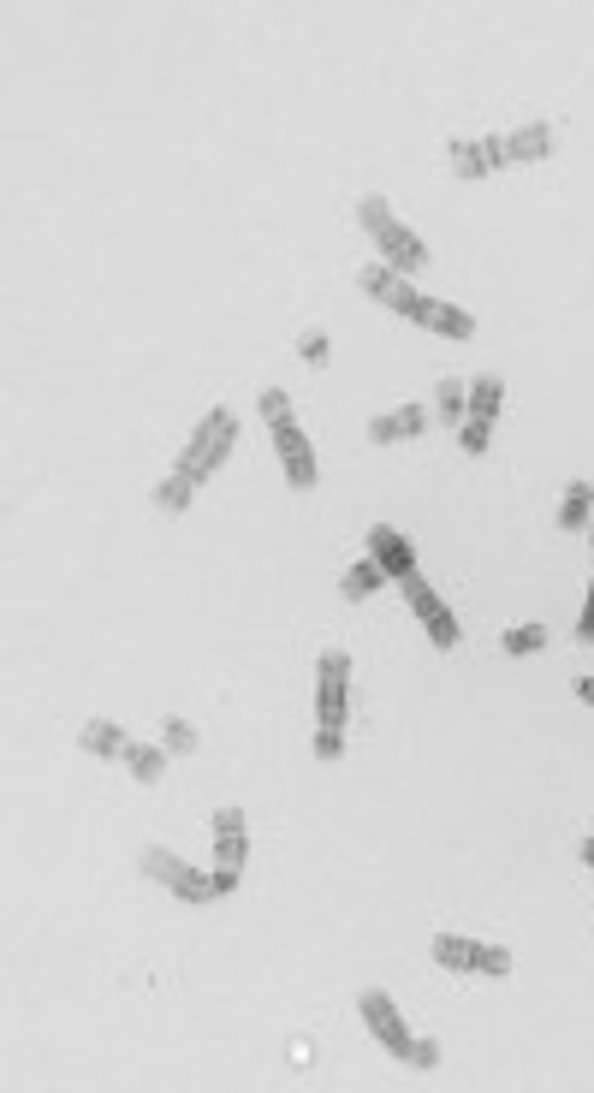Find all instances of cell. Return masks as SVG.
<instances>
[{"label":"cell","instance_id":"cell-21","mask_svg":"<svg viewBox=\"0 0 594 1093\" xmlns=\"http://www.w3.org/2000/svg\"><path fill=\"white\" fill-rule=\"evenodd\" d=\"M500 404H505V380H500V375H482V380L470 387V416H476V423H494Z\"/></svg>","mask_w":594,"mask_h":1093},{"label":"cell","instance_id":"cell-24","mask_svg":"<svg viewBox=\"0 0 594 1093\" xmlns=\"http://www.w3.org/2000/svg\"><path fill=\"white\" fill-rule=\"evenodd\" d=\"M262 423H268V428H286V423H298V416H292V399H286V392L280 387H268V392H262Z\"/></svg>","mask_w":594,"mask_h":1093},{"label":"cell","instance_id":"cell-6","mask_svg":"<svg viewBox=\"0 0 594 1093\" xmlns=\"http://www.w3.org/2000/svg\"><path fill=\"white\" fill-rule=\"evenodd\" d=\"M357 1016L369 1022V1034L381 1040V1046L393 1052V1058H410V1028H404L399 1004L387 998V993H375V987H369V993H357Z\"/></svg>","mask_w":594,"mask_h":1093},{"label":"cell","instance_id":"cell-3","mask_svg":"<svg viewBox=\"0 0 594 1093\" xmlns=\"http://www.w3.org/2000/svg\"><path fill=\"white\" fill-rule=\"evenodd\" d=\"M143 874L167 885L179 904H214V897H220L214 874H202V868H191V862H179L173 850H143Z\"/></svg>","mask_w":594,"mask_h":1093},{"label":"cell","instance_id":"cell-5","mask_svg":"<svg viewBox=\"0 0 594 1093\" xmlns=\"http://www.w3.org/2000/svg\"><path fill=\"white\" fill-rule=\"evenodd\" d=\"M399 589H404V606H410V613L428 625V637H434V648H446V654H452V648L464 642V630H458V618H452V606L440 601V594L428 589L422 577H404Z\"/></svg>","mask_w":594,"mask_h":1093},{"label":"cell","instance_id":"cell-33","mask_svg":"<svg viewBox=\"0 0 594 1093\" xmlns=\"http://www.w3.org/2000/svg\"><path fill=\"white\" fill-rule=\"evenodd\" d=\"M583 862H589V868H594V838H583Z\"/></svg>","mask_w":594,"mask_h":1093},{"label":"cell","instance_id":"cell-12","mask_svg":"<svg viewBox=\"0 0 594 1093\" xmlns=\"http://www.w3.org/2000/svg\"><path fill=\"white\" fill-rule=\"evenodd\" d=\"M422 428H428V411H422V404H404V411L375 416V423H369V440H375V447H393V440H416Z\"/></svg>","mask_w":594,"mask_h":1093},{"label":"cell","instance_id":"cell-34","mask_svg":"<svg viewBox=\"0 0 594 1093\" xmlns=\"http://www.w3.org/2000/svg\"><path fill=\"white\" fill-rule=\"evenodd\" d=\"M589 553H594V524H589Z\"/></svg>","mask_w":594,"mask_h":1093},{"label":"cell","instance_id":"cell-23","mask_svg":"<svg viewBox=\"0 0 594 1093\" xmlns=\"http://www.w3.org/2000/svg\"><path fill=\"white\" fill-rule=\"evenodd\" d=\"M197 743L202 737H197L191 719H167V726H161V749H167V755H191Z\"/></svg>","mask_w":594,"mask_h":1093},{"label":"cell","instance_id":"cell-2","mask_svg":"<svg viewBox=\"0 0 594 1093\" xmlns=\"http://www.w3.org/2000/svg\"><path fill=\"white\" fill-rule=\"evenodd\" d=\"M232 440H238V416H232V411H208V416H202V423H197L191 447L179 452V469H185V476L197 481V488H202V481H208L214 469L226 464V452H232Z\"/></svg>","mask_w":594,"mask_h":1093},{"label":"cell","instance_id":"cell-8","mask_svg":"<svg viewBox=\"0 0 594 1093\" xmlns=\"http://www.w3.org/2000/svg\"><path fill=\"white\" fill-rule=\"evenodd\" d=\"M274 452H280V464H286V481H292L298 493H309V488H315V452H309V435H303L298 423L274 428Z\"/></svg>","mask_w":594,"mask_h":1093},{"label":"cell","instance_id":"cell-7","mask_svg":"<svg viewBox=\"0 0 594 1093\" xmlns=\"http://www.w3.org/2000/svg\"><path fill=\"white\" fill-rule=\"evenodd\" d=\"M357 286L369 291V298H381V303H387V310H393V315H404V322H410V315H416V303H422V291H416V286H410V279H404V274H393V268H387V262H375V268H363V274H357Z\"/></svg>","mask_w":594,"mask_h":1093},{"label":"cell","instance_id":"cell-11","mask_svg":"<svg viewBox=\"0 0 594 1093\" xmlns=\"http://www.w3.org/2000/svg\"><path fill=\"white\" fill-rule=\"evenodd\" d=\"M410 322L428 327V334H440V339H470V334H476V315L458 310V303H440V298H422Z\"/></svg>","mask_w":594,"mask_h":1093},{"label":"cell","instance_id":"cell-31","mask_svg":"<svg viewBox=\"0 0 594 1093\" xmlns=\"http://www.w3.org/2000/svg\"><path fill=\"white\" fill-rule=\"evenodd\" d=\"M577 642L594 648V582H589V601H583V618H577Z\"/></svg>","mask_w":594,"mask_h":1093},{"label":"cell","instance_id":"cell-26","mask_svg":"<svg viewBox=\"0 0 594 1093\" xmlns=\"http://www.w3.org/2000/svg\"><path fill=\"white\" fill-rule=\"evenodd\" d=\"M476 975H511V951L505 945H476Z\"/></svg>","mask_w":594,"mask_h":1093},{"label":"cell","instance_id":"cell-19","mask_svg":"<svg viewBox=\"0 0 594 1093\" xmlns=\"http://www.w3.org/2000/svg\"><path fill=\"white\" fill-rule=\"evenodd\" d=\"M381 582H393V577H387V570L375 565V558H357V565H351L345 577H339V594H345V601H363V594H375Z\"/></svg>","mask_w":594,"mask_h":1093},{"label":"cell","instance_id":"cell-13","mask_svg":"<svg viewBox=\"0 0 594 1093\" xmlns=\"http://www.w3.org/2000/svg\"><path fill=\"white\" fill-rule=\"evenodd\" d=\"M505 155L511 161H547L553 155V125L535 120V125H523V131H511L505 137Z\"/></svg>","mask_w":594,"mask_h":1093},{"label":"cell","instance_id":"cell-25","mask_svg":"<svg viewBox=\"0 0 594 1093\" xmlns=\"http://www.w3.org/2000/svg\"><path fill=\"white\" fill-rule=\"evenodd\" d=\"M535 648H547V630H541V625L505 630V654H535Z\"/></svg>","mask_w":594,"mask_h":1093},{"label":"cell","instance_id":"cell-4","mask_svg":"<svg viewBox=\"0 0 594 1093\" xmlns=\"http://www.w3.org/2000/svg\"><path fill=\"white\" fill-rule=\"evenodd\" d=\"M351 714V654L345 648H327L321 666H315V719L321 726H345Z\"/></svg>","mask_w":594,"mask_h":1093},{"label":"cell","instance_id":"cell-18","mask_svg":"<svg viewBox=\"0 0 594 1093\" xmlns=\"http://www.w3.org/2000/svg\"><path fill=\"white\" fill-rule=\"evenodd\" d=\"M125 767H131L137 784H155L161 772H167V749H155V743H125Z\"/></svg>","mask_w":594,"mask_h":1093},{"label":"cell","instance_id":"cell-14","mask_svg":"<svg viewBox=\"0 0 594 1093\" xmlns=\"http://www.w3.org/2000/svg\"><path fill=\"white\" fill-rule=\"evenodd\" d=\"M589 524H594V488L589 481H571V488H565V505H559V529L565 536H583Z\"/></svg>","mask_w":594,"mask_h":1093},{"label":"cell","instance_id":"cell-9","mask_svg":"<svg viewBox=\"0 0 594 1093\" xmlns=\"http://www.w3.org/2000/svg\"><path fill=\"white\" fill-rule=\"evenodd\" d=\"M208 838H214V868H244V856H250V832H244V808H220L214 815V826H208Z\"/></svg>","mask_w":594,"mask_h":1093},{"label":"cell","instance_id":"cell-1","mask_svg":"<svg viewBox=\"0 0 594 1093\" xmlns=\"http://www.w3.org/2000/svg\"><path fill=\"white\" fill-rule=\"evenodd\" d=\"M357 226L375 238V244H381V256H387V268H393V274L410 279V274L428 268V244L399 221L393 209H387V197H363V202H357Z\"/></svg>","mask_w":594,"mask_h":1093},{"label":"cell","instance_id":"cell-20","mask_svg":"<svg viewBox=\"0 0 594 1093\" xmlns=\"http://www.w3.org/2000/svg\"><path fill=\"white\" fill-rule=\"evenodd\" d=\"M191 493H197V481L185 476L179 464H173L167 476L155 481V505H161V512H185V505H191Z\"/></svg>","mask_w":594,"mask_h":1093},{"label":"cell","instance_id":"cell-17","mask_svg":"<svg viewBox=\"0 0 594 1093\" xmlns=\"http://www.w3.org/2000/svg\"><path fill=\"white\" fill-rule=\"evenodd\" d=\"M434 416H440L446 428H464V423H470V387H464V380H440Z\"/></svg>","mask_w":594,"mask_h":1093},{"label":"cell","instance_id":"cell-15","mask_svg":"<svg viewBox=\"0 0 594 1093\" xmlns=\"http://www.w3.org/2000/svg\"><path fill=\"white\" fill-rule=\"evenodd\" d=\"M434 963L452 975H476V939H458V933H434Z\"/></svg>","mask_w":594,"mask_h":1093},{"label":"cell","instance_id":"cell-29","mask_svg":"<svg viewBox=\"0 0 594 1093\" xmlns=\"http://www.w3.org/2000/svg\"><path fill=\"white\" fill-rule=\"evenodd\" d=\"M298 357L303 363H327V334H321V327H309V334L298 339Z\"/></svg>","mask_w":594,"mask_h":1093},{"label":"cell","instance_id":"cell-32","mask_svg":"<svg viewBox=\"0 0 594 1093\" xmlns=\"http://www.w3.org/2000/svg\"><path fill=\"white\" fill-rule=\"evenodd\" d=\"M577 702H589V707H594V678H577Z\"/></svg>","mask_w":594,"mask_h":1093},{"label":"cell","instance_id":"cell-28","mask_svg":"<svg viewBox=\"0 0 594 1093\" xmlns=\"http://www.w3.org/2000/svg\"><path fill=\"white\" fill-rule=\"evenodd\" d=\"M458 440H464V452H488V440H494V423H476V416H470V423L458 428Z\"/></svg>","mask_w":594,"mask_h":1093},{"label":"cell","instance_id":"cell-10","mask_svg":"<svg viewBox=\"0 0 594 1093\" xmlns=\"http://www.w3.org/2000/svg\"><path fill=\"white\" fill-rule=\"evenodd\" d=\"M369 558H375V565H381V570H387V577H393V582L416 577V546L404 541L393 524H375V529H369Z\"/></svg>","mask_w":594,"mask_h":1093},{"label":"cell","instance_id":"cell-16","mask_svg":"<svg viewBox=\"0 0 594 1093\" xmlns=\"http://www.w3.org/2000/svg\"><path fill=\"white\" fill-rule=\"evenodd\" d=\"M446 161H452V173H458V179H488V173H500L494 155H488V137H482V143H452Z\"/></svg>","mask_w":594,"mask_h":1093},{"label":"cell","instance_id":"cell-27","mask_svg":"<svg viewBox=\"0 0 594 1093\" xmlns=\"http://www.w3.org/2000/svg\"><path fill=\"white\" fill-rule=\"evenodd\" d=\"M345 755V726H321L315 731V761H339Z\"/></svg>","mask_w":594,"mask_h":1093},{"label":"cell","instance_id":"cell-22","mask_svg":"<svg viewBox=\"0 0 594 1093\" xmlns=\"http://www.w3.org/2000/svg\"><path fill=\"white\" fill-rule=\"evenodd\" d=\"M78 743L90 749V755H125V731L113 726V719H90V726L78 731Z\"/></svg>","mask_w":594,"mask_h":1093},{"label":"cell","instance_id":"cell-30","mask_svg":"<svg viewBox=\"0 0 594 1093\" xmlns=\"http://www.w3.org/2000/svg\"><path fill=\"white\" fill-rule=\"evenodd\" d=\"M404 1064H416V1070H440V1046L434 1040H410V1058Z\"/></svg>","mask_w":594,"mask_h":1093}]
</instances>
